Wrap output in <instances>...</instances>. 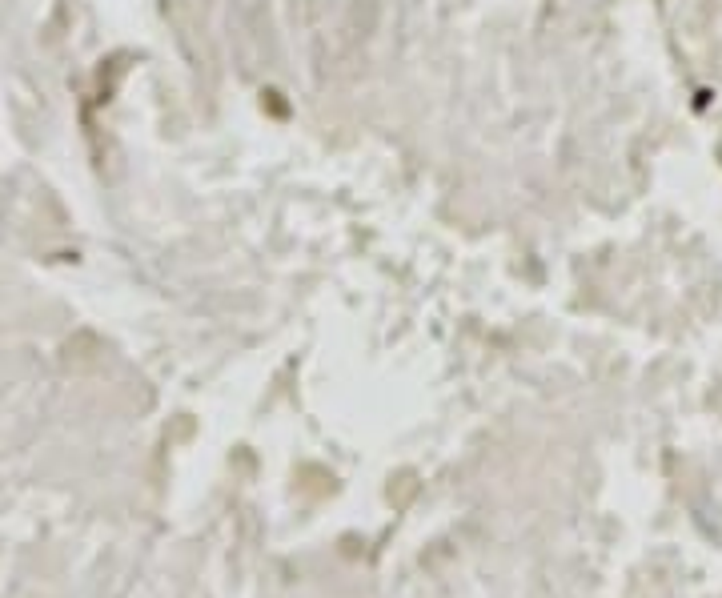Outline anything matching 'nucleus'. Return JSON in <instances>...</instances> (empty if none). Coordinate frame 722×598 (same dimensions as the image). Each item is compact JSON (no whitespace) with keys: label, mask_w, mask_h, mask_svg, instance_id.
<instances>
[]
</instances>
